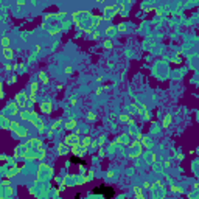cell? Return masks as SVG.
<instances>
[{"label":"cell","mask_w":199,"mask_h":199,"mask_svg":"<svg viewBox=\"0 0 199 199\" xmlns=\"http://www.w3.org/2000/svg\"><path fill=\"white\" fill-rule=\"evenodd\" d=\"M92 19H93V14L89 11H78V12H73V22L75 25L81 30H87L89 26H92Z\"/></svg>","instance_id":"6da1fadb"},{"label":"cell","mask_w":199,"mask_h":199,"mask_svg":"<svg viewBox=\"0 0 199 199\" xmlns=\"http://www.w3.org/2000/svg\"><path fill=\"white\" fill-rule=\"evenodd\" d=\"M54 174V170L53 167H48L47 163H39V171H37V179L39 181H50Z\"/></svg>","instance_id":"7a4b0ae2"},{"label":"cell","mask_w":199,"mask_h":199,"mask_svg":"<svg viewBox=\"0 0 199 199\" xmlns=\"http://www.w3.org/2000/svg\"><path fill=\"white\" fill-rule=\"evenodd\" d=\"M3 114H5V115H16V114H19V104H17L16 101L8 103V104H6V107L3 109Z\"/></svg>","instance_id":"3957f363"},{"label":"cell","mask_w":199,"mask_h":199,"mask_svg":"<svg viewBox=\"0 0 199 199\" xmlns=\"http://www.w3.org/2000/svg\"><path fill=\"white\" fill-rule=\"evenodd\" d=\"M115 10H114V6H106L104 8V12L101 14V19L103 20H112L114 17H115Z\"/></svg>","instance_id":"277c9868"},{"label":"cell","mask_w":199,"mask_h":199,"mask_svg":"<svg viewBox=\"0 0 199 199\" xmlns=\"http://www.w3.org/2000/svg\"><path fill=\"white\" fill-rule=\"evenodd\" d=\"M30 98H28V95H26L25 92H19L17 95H16V98H14V101L19 104V107H25V104H26V101H28Z\"/></svg>","instance_id":"5b68a950"},{"label":"cell","mask_w":199,"mask_h":199,"mask_svg":"<svg viewBox=\"0 0 199 199\" xmlns=\"http://www.w3.org/2000/svg\"><path fill=\"white\" fill-rule=\"evenodd\" d=\"M25 145H26V148H28L30 151H36L37 148H42V140H40V139H31V140L26 142Z\"/></svg>","instance_id":"8992f818"},{"label":"cell","mask_w":199,"mask_h":199,"mask_svg":"<svg viewBox=\"0 0 199 199\" xmlns=\"http://www.w3.org/2000/svg\"><path fill=\"white\" fill-rule=\"evenodd\" d=\"M28 148H26V145L25 143H20V145H17L16 146V149H14V157H23L26 153H28Z\"/></svg>","instance_id":"52a82bcc"},{"label":"cell","mask_w":199,"mask_h":199,"mask_svg":"<svg viewBox=\"0 0 199 199\" xmlns=\"http://www.w3.org/2000/svg\"><path fill=\"white\" fill-rule=\"evenodd\" d=\"M31 123H33V126L36 128L39 132H44V131H45V123H44V120L40 118L39 115H37V117H36V118H34Z\"/></svg>","instance_id":"ba28073f"},{"label":"cell","mask_w":199,"mask_h":199,"mask_svg":"<svg viewBox=\"0 0 199 199\" xmlns=\"http://www.w3.org/2000/svg\"><path fill=\"white\" fill-rule=\"evenodd\" d=\"M10 123H11V120L8 118V115L0 114V129H5V131H10Z\"/></svg>","instance_id":"9c48e42d"},{"label":"cell","mask_w":199,"mask_h":199,"mask_svg":"<svg viewBox=\"0 0 199 199\" xmlns=\"http://www.w3.org/2000/svg\"><path fill=\"white\" fill-rule=\"evenodd\" d=\"M76 142H79V135L76 134V132H72V134H68L65 139H64V143L65 145H73V143H76Z\"/></svg>","instance_id":"30bf717a"},{"label":"cell","mask_w":199,"mask_h":199,"mask_svg":"<svg viewBox=\"0 0 199 199\" xmlns=\"http://www.w3.org/2000/svg\"><path fill=\"white\" fill-rule=\"evenodd\" d=\"M39 107H40V112H44V114H47V115L51 114V109H53V106H51L50 101H42Z\"/></svg>","instance_id":"8fae6325"},{"label":"cell","mask_w":199,"mask_h":199,"mask_svg":"<svg viewBox=\"0 0 199 199\" xmlns=\"http://www.w3.org/2000/svg\"><path fill=\"white\" fill-rule=\"evenodd\" d=\"M12 196V188L10 185H2V191H0V198H11Z\"/></svg>","instance_id":"7c38bea8"},{"label":"cell","mask_w":199,"mask_h":199,"mask_svg":"<svg viewBox=\"0 0 199 199\" xmlns=\"http://www.w3.org/2000/svg\"><path fill=\"white\" fill-rule=\"evenodd\" d=\"M70 153V146L65 145V143H58V154L59 156H65Z\"/></svg>","instance_id":"4fadbf2b"},{"label":"cell","mask_w":199,"mask_h":199,"mask_svg":"<svg viewBox=\"0 0 199 199\" xmlns=\"http://www.w3.org/2000/svg\"><path fill=\"white\" fill-rule=\"evenodd\" d=\"M16 139H23V137H26V135H28V129H26L25 126H22V125H20L19 128H17V131H16Z\"/></svg>","instance_id":"5bb4252c"},{"label":"cell","mask_w":199,"mask_h":199,"mask_svg":"<svg viewBox=\"0 0 199 199\" xmlns=\"http://www.w3.org/2000/svg\"><path fill=\"white\" fill-rule=\"evenodd\" d=\"M117 143H121V145H129V143H131L129 134H121L118 139H117Z\"/></svg>","instance_id":"9a60e30c"},{"label":"cell","mask_w":199,"mask_h":199,"mask_svg":"<svg viewBox=\"0 0 199 199\" xmlns=\"http://www.w3.org/2000/svg\"><path fill=\"white\" fill-rule=\"evenodd\" d=\"M19 115H20V120L22 121H28L30 120V115H31V111L23 107V111H19Z\"/></svg>","instance_id":"2e32d148"},{"label":"cell","mask_w":199,"mask_h":199,"mask_svg":"<svg viewBox=\"0 0 199 199\" xmlns=\"http://www.w3.org/2000/svg\"><path fill=\"white\" fill-rule=\"evenodd\" d=\"M12 56H14V51H12L10 47H6V48H3V58L6 59V61H11L12 59Z\"/></svg>","instance_id":"e0dca14e"},{"label":"cell","mask_w":199,"mask_h":199,"mask_svg":"<svg viewBox=\"0 0 199 199\" xmlns=\"http://www.w3.org/2000/svg\"><path fill=\"white\" fill-rule=\"evenodd\" d=\"M78 126V123H76V120H68L65 125H64V129H67V131H73L75 128Z\"/></svg>","instance_id":"ac0fdd59"},{"label":"cell","mask_w":199,"mask_h":199,"mask_svg":"<svg viewBox=\"0 0 199 199\" xmlns=\"http://www.w3.org/2000/svg\"><path fill=\"white\" fill-rule=\"evenodd\" d=\"M118 118H120V121L121 123H128V125H131V123H134V120L131 118V117H129L128 114H121L120 117H118Z\"/></svg>","instance_id":"d6986e66"},{"label":"cell","mask_w":199,"mask_h":199,"mask_svg":"<svg viewBox=\"0 0 199 199\" xmlns=\"http://www.w3.org/2000/svg\"><path fill=\"white\" fill-rule=\"evenodd\" d=\"M90 140H92V139H90V137H87V135H86V137H79V145L84 146V148H87L89 145H90Z\"/></svg>","instance_id":"ffe728a7"},{"label":"cell","mask_w":199,"mask_h":199,"mask_svg":"<svg viewBox=\"0 0 199 199\" xmlns=\"http://www.w3.org/2000/svg\"><path fill=\"white\" fill-rule=\"evenodd\" d=\"M59 31H61V26H58V25H50L48 26V33L51 34V36H56Z\"/></svg>","instance_id":"44dd1931"},{"label":"cell","mask_w":199,"mask_h":199,"mask_svg":"<svg viewBox=\"0 0 199 199\" xmlns=\"http://www.w3.org/2000/svg\"><path fill=\"white\" fill-rule=\"evenodd\" d=\"M171 120H173V117H171L170 114H167L165 117H163V123H162V126L163 128H168L171 125Z\"/></svg>","instance_id":"7402d4cb"},{"label":"cell","mask_w":199,"mask_h":199,"mask_svg":"<svg viewBox=\"0 0 199 199\" xmlns=\"http://www.w3.org/2000/svg\"><path fill=\"white\" fill-rule=\"evenodd\" d=\"M64 184H67V187H70V185H76V184H75V177H72V176H64Z\"/></svg>","instance_id":"603a6c76"},{"label":"cell","mask_w":199,"mask_h":199,"mask_svg":"<svg viewBox=\"0 0 199 199\" xmlns=\"http://www.w3.org/2000/svg\"><path fill=\"white\" fill-rule=\"evenodd\" d=\"M132 191H134V195H135L137 198H140V199L145 198V195L142 193V188H140V187H134V188H132Z\"/></svg>","instance_id":"cb8c5ba5"},{"label":"cell","mask_w":199,"mask_h":199,"mask_svg":"<svg viewBox=\"0 0 199 199\" xmlns=\"http://www.w3.org/2000/svg\"><path fill=\"white\" fill-rule=\"evenodd\" d=\"M10 44H11L10 37H2V39H0V45H2L3 48H6V47H10Z\"/></svg>","instance_id":"d4e9b609"},{"label":"cell","mask_w":199,"mask_h":199,"mask_svg":"<svg viewBox=\"0 0 199 199\" xmlns=\"http://www.w3.org/2000/svg\"><path fill=\"white\" fill-rule=\"evenodd\" d=\"M19 126H20V125H19V121H14V120H11V123H10V131L16 132Z\"/></svg>","instance_id":"484cf974"},{"label":"cell","mask_w":199,"mask_h":199,"mask_svg":"<svg viewBox=\"0 0 199 199\" xmlns=\"http://www.w3.org/2000/svg\"><path fill=\"white\" fill-rule=\"evenodd\" d=\"M114 33H117V28H115L114 25H112V26H107V28H106V34H107V36H112Z\"/></svg>","instance_id":"4316f807"},{"label":"cell","mask_w":199,"mask_h":199,"mask_svg":"<svg viewBox=\"0 0 199 199\" xmlns=\"http://www.w3.org/2000/svg\"><path fill=\"white\" fill-rule=\"evenodd\" d=\"M39 78L42 79V83H44V84L48 83V78H47V73H45V72H40V73H39Z\"/></svg>","instance_id":"83f0119b"},{"label":"cell","mask_w":199,"mask_h":199,"mask_svg":"<svg viewBox=\"0 0 199 199\" xmlns=\"http://www.w3.org/2000/svg\"><path fill=\"white\" fill-rule=\"evenodd\" d=\"M61 125H62V121H61V120H56V121H54L53 125H51V129H53V131H56V129L61 128Z\"/></svg>","instance_id":"f1b7e54d"},{"label":"cell","mask_w":199,"mask_h":199,"mask_svg":"<svg viewBox=\"0 0 199 199\" xmlns=\"http://www.w3.org/2000/svg\"><path fill=\"white\" fill-rule=\"evenodd\" d=\"M126 30H128V26L125 23H118V26H117V31L118 33H125Z\"/></svg>","instance_id":"f546056e"},{"label":"cell","mask_w":199,"mask_h":199,"mask_svg":"<svg viewBox=\"0 0 199 199\" xmlns=\"http://www.w3.org/2000/svg\"><path fill=\"white\" fill-rule=\"evenodd\" d=\"M30 89L33 92H37V89H39V84H37V81H33V83L30 84Z\"/></svg>","instance_id":"4dcf8cb0"},{"label":"cell","mask_w":199,"mask_h":199,"mask_svg":"<svg viewBox=\"0 0 199 199\" xmlns=\"http://www.w3.org/2000/svg\"><path fill=\"white\" fill-rule=\"evenodd\" d=\"M103 45H104V48H111V47H112V40L107 39V40H104V44H103Z\"/></svg>","instance_id":"1f68e13d"},{"label":"cell","mask_w":199,"mask_h":199,"mask_svg":"<svg viewBox=\"0 0 199 199\" xmlns=\"http://www.w3.org/2000/svg\"><path fill=\"white\" fill-rule=\"evenodd\" d=\"M93 181V171H89V176H86V182Z\"/></svg>","instance_id":"d6a6232c"},{"label":"cell","mask_w":199,"mask_h":199,"mask_svg":"<svg viewBox=\"0 0 199 199\" xmlns=\"http://www.w3.org/2000/svg\"><path fill=\"white\" fill-rule=\"evenodd\" d=\"M36 97H37V92H33V90H31V93L28 95V98L33 100V101H36Z\"/></svg>","instance_id":"836d02e7"},{"label":"cell","mask_w":199,"mask_h":199,"mask_svg":"<svg viewBox=\"0 0 199 199\" xmlns=\"http://www.w3.org/2000/svg\"><path fill=\"white\" fill-rule=\"evenodd\" d=\"M51 19H56V14H45L44 20H51Z\"/></svg>","instance_id":"e575fe53"},{"label":"cell","mask_w":199,"mask_h":199,"mask_svg":"<svg viewBox=\"0 0 199 199\" xmlns=\"http://www.w3.org/2000/svg\"><path fill=\"white\" fill-rule=\"evenodd\" d=\"M97 143H98V145H100V146H103V145H104V143H106V139H104V137H100V139H98V142H97Z\"/></svg>","instance_id":"d590c367"},{"label":"cell","mask_w":199,"mask_h":199,"mask_svg":"<svg viewBox=\"0 0 199 199\" xmlns=\"http://www.w3.org/2000/svg\"><path fill=\"white\" fill-rule=\"evenodd\" d=\"M16 81H17V76H11V78L8 79V84H14Z\"/></svg>","instance_id":"8d00e7d4"},{"label":"cell","mask_w":199,"mask_h":199,"mask_svg":"<svg viewBox=\"0 0 199 199\" xmlns=\"http://www.w3.org/2000/svg\"><path fill=\"white\" fill-rule=\"evenodd\" d=\"M171 191H176V193H182V190H181L179 187H174V185L171 187Z\"/></svg>","instance_id":"74e56055"},{"label":"cell","mask_w":199,"mask_h":199,"mask_svg":"<svg viewBox=\"0 0 199 199\" xmlns=\"http://www.w3.org/2000/svg\"><path fill=\"white\" fill-rule=\"evenodd\" d=\"M106 176H107V179H112V177H114V171H111V170H109L107 173H106Z\"/></svg>","instance_id":"f35d334b"},{"label":"cell","mask_w":199,"mask_h":199,"mask_svg":"<svg viewBox=\"0 0 199 199\" xmlns=\"http://www.w3.org/2000/svg\"><path fill=\"white\" fill-rule=\"evenodd\" d=\"M5 98V92H3V87L0 86V100H3Z\"/></svg>","instance_id":"ab89813d"},{"label":"cell","mask_w":199,"mask_h":199,"mask_svg":"<svg viewBox=\"0 0 199 199\" xmlns=\"http://www.w3.org/2000/svg\"><path fill=\"white\" fill-rule=\"evenodd\" d=\"M87 118L92 121V120H95V118H97V115H95V114H89V115H87Z\"/></svg>","instance_id":"60d3db41"},{"label":"cell","mask_w":199,"mask_h":199,"mask_svg":"<svg viewBox=\"0 0 199 199\" xmlns=\"http://www.w3.org/2000/svg\"><path fill=\"white\" fill-rule=\"evenodd\" d=\"M0 185H10V179H3V181H0Z\"/></svg>","instance_id":"b9f144b4"},{"label":"cell","mask_w":199,"mask_h":199,"mask_svg":"<svg viewBox=\"0 0 199 199\" xmlns=\"http://www.w3.org/2000/svg\"><path fill=\"white\" fill-rule=\"evenodd\" d=\"M92 39H100V33H98V31H95V33L92 34Z\"/></svg>","instance_id":"7bdbcfd3"},{"label":"cell","mask_w":199,"mask_h":199,"mask_svg":"<svg viewBox=\"0 0 199 199\" xmlns=\"http://www.w3.org/2000/svg\"><path fill=\"white\" fill-rule=\"evenodd\" d=\"M79 173H81V174L86 173V167H84V165H79Z\"/></svg>","instance_id":"ee69618b"},{"label":"cell","mask_w":199,"mask_h":199,"mask_svg":"<svg viewBox=\"0 0 199 199\" xmlns=\"http://www.w3.org/2000/svg\"><path fill=\"white\" fill-rule=\"evenodd\" d=\"M143 188H153V184H149V182H145V187Z\"/></svg>","instance_id":"f6af8a7d"},{"label":"cell","mask_w":199,"mask_h":199,"mask_svg":"<svg viewBox=\"0 0 199 199\" xmlns=\"http://www.w3.org/2000/svg\"><path fill=\"white\" fill-rule=\"evenodd\" d=\"M142 139H143V134H142V132H139V134H137V140L142 142Z\"/></svg>","instance_id":"bcb514c9"},{"label":"cell","mask_w":199,"mask_h":199,"mask_svg":"<svg viewBox=\"0 0 199 199\" xmlns=\"http://www.w3.org/2000/svg\"><path fill=\"white\" fill-rule=\"evenodd\" d=\"M98 156H100V157H104V156H106V153H104L103 149H100V151H98Z\"/></svg>","instance_id":"7dc6e473"},{"label":"cell","mask_w":199,"mask_h":199,"mask_svg":"<svg viewBox=\"0 0 199 199\" xmlns=\"http://www.w3.org/2000/svg\"><path fill=\"white\" fill-rule=\"evenodd\" d=\"M17 5H19V6H22V5H25V0H17Z\"/></svg>","instance_id":"c3c4849f"},{"label":"cell","mask_w":199,"mask_h":199,"mask_svg":"<svg viewBox=\"0 0 199 199\" xmlns=\"http://www.w3.org/2000/svg\"><path fill=\"white\" fill-rule=\"evenodd\" d=\"M5 68H6V70H11L12 65H11V64H6V65H5Z\"/></svg>","instance_id":"681fc988"},{"label":"cell","mask_w":199,"mask_h":199,"mask_svg":"<svg viewBox=\"0 0 199 199\" xmlns=\"http://www.w3.org/2000/svg\"><path fill=\"white\" fill-rule=\"evenodd\" d=\"M97 2H104V0H97Z\"/></svg>","instance_id":"f907efd6"}]
</instances>
